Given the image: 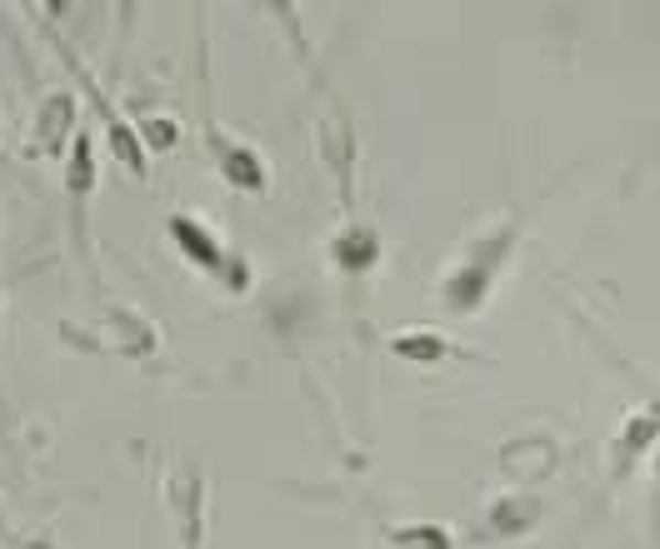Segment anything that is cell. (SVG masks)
<instances>
[{"label": "cell", "instance_id": "6da1fadb", "mask_svg": "<svg viewBox=\"0 0 660 549\" xmlns=\"http://www.w3.org/2000/svg\"><path fill=\"white\" fill-rule=\"evenodd\" d=\"M500 255H506V235L486 240V245L476 250V260H470V265H461L451 281H445V305H451L455 315L480 310V300H486L490 281H496V270H500Z\"/></svg>", "mask_w": 660, "mask_h": 549}, {"label": "cell", "instance_id": "7a4b0ae2", "mask_svg": "<svg viewBox=\"0 0 660 549\" xmlns=\"http://www.w3.org/2000/svg\"><path fill=\"white\" fill-rule=\"evenodd\" d=\"M171 240L181 245V255L191 260V265H201L206 275H220V281H230L226 250H220V240L210 235V230L201 226L195 216H171Z\"/></svg>", "mask_w": 660, "mask_h": 549}, {"label": "cell", "instance_id": "3957f363", "mask_svg": "<svg viewBox=\"0 0 660 549\" xmlns=\"http://www.w3.org/2000/svg\"><path fill=\"white\" fill-rule=\"evenodd\" d=\"M71 120H76V96H45V106L35 110V125H31V151L35 155H51L71 141Z\"/></svg>", "mask_w": 660, "mask_h": 549}, {"label": "cell", "instance_id": "277c9868", "mask_svg": "<svg viewBox=\"0 0 660 549\" xmlns=\"http://www.w3.org/2000/svg\"><path fill=\"white\" fill-rule=\"evenodd\" d=\"M210 135H216V130H210ZM216 155H220V175H226L230 185H240V190H250V195L266 190V165H260L256 155L246 151V145H236V141L226 145L216 135Z\"/></svg>", "mask_w": 660, "mask_h": 549}, {"label": "cell", "instance_id": "5b68a950", "mask_svg": "<svg viewBox=\"0 0 660 549\" xmlns=\"http://www.w3.org/2000/svg\"><path fill=\"white\" fill-rule=\"evenodd\" d=\"M376 255H380V240H376V230H366V226H350L346 235L336 240V265L340 270H370Z\"/></svg>", "mask_w": 660, "mask_h": 549}, {"label": "cell", "instance_id": "8992f818", "mask_svg": "<svg viewBox=\"0 0 660 549\" xmlns=\"http://www.w3.org/2000/svg\"><path fill=\"white\" fill-rule=\"evenodd\" d=\"M535 519H541L535 499H500V505L490 509V535H526Z\"/></svg>", "mask_w": 660, "mask_h": 549}, {"label": "cell", "instance_id": "52a82bcc", "mask_svg": "<svg viewBox=\"0 0 660 549\" xmlns=\"http://www.w3.org/2000/svg\"><path fill=\"white\" fill-rule=\"evenodd\" d=\"M396 545L401 549H451V535L441 525H405L396 529Z\"/></svg>", "mask_w": 660, "mask_h": 549}, {"label": "cell", "instance_id": "ba28073f", "mask_svg": "<svg viewBox=\"0 0 660 549\" xmlns=\"http://www.w3.org/2000/svg\"><path fill=\"white\" fill-rule=\"evenodd\" d=\"M390 350H396V355H405V360H441L445 355V340H441V334H401Z\"/></svg>", "mask_w": 660, "mask_h": 549}, {"label": "cell", "instance_id": "9c48e42d", "mask_svg": "<svg viewBox=\"0 0 660 549\" xmlns=\"http://www.w3.org/2000/svg\"><path fill=\"white\" fill-rule=\"evenodd\" d=\"M141 135L155 145V151H171V145H175V125H171V120H145Z\"/></svg>", "mask_w": 660, "mask_h": 549}, {"label": "cell", "instance_id": "30bf717a", "mask_svg": "<svg viewBox=\"0 0 660 549\" xmlns=\"http://www.w3.org/2000/svg\"><path fill=\"white\" fill-rule=\"evenodd\" d=\"M650 435H656V415H640V420H636V430H626V440H620V450H630V454H636L640 444L650 440Z\"/></svg>", "mask_w": 660, "mask_h": 549}, {"label": "cell", "instance_id": "8fae6325", "mask_svg": "<svg viewBox=\"0 0 660 549\" xmlns=\"http://www.w3.org/2000/svg\"><path fill=\"white\" fill-rule=\"evenodd\" d=\"M0 539H11V529H6V525H0Z\"/></svg>", "mask_w": 660, "mask_h": 549}]
</instances>
